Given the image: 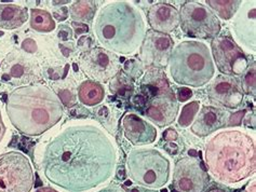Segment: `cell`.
<instances>
[{"label":"cell","instance_id":"obj_1","mask_svg":"<svg viewBox=\"0 0 256 192\" xmlns=\"http://www.w3.org/2000/svg\"><path fill=\"white\" fill-rule=\"evenodd\" d=\"M117 147L98 125H66L46 142L39 168L44 180L65 192H89L108 183L116 172Z\"/></svg>","mask_w":256,"mask_h":192},{"label":"cell","instance_id":"obj_2","mask_svg":"<svg viewBox=\"0 0 256 192\" xmlns=\"http://www.w3.org/2000/svg\"><path fill=\"white\" fill-rule=\"evenodd\" d=\"M6 112L11 124L28 136H40L60 121L64 109L60 97L44 84H26L6 97Z\"/></svg>","mask_w":256,"mask_h":192},{"label":"cell","instance_id":"obj_3","mask_svg":"<svg viewBox=\"0 0 256 192\" xmlns=\"http://www.w3.org/2000/svg\"><path fill=\"white\" fill-rule=\"evenodd\" d=\"M204 160L216 181L228 185L244 182L256 171L255 140L238 130L220 132L208 141Z\"/></svg>","mask_w":256,"mask_h":192},{"label":"cell","instance_id":"obj_4","mask_svg":"<svg viewBox=\"0 0 256 192\" xmlns=\"http://www.w3.org/2000/svg\"><path fill=\"white\" fill-rule=\"evenodd\" d=\"M93 30L104 49L117 54H132L146 34L142 13L128 1H112L100 8Z\"/></svg>","mask_w":256,"mask_h":192},{"label":"cell","instance_id":"obj_5","mask_svg":"<svg viewBox=\"0 0 256 192\" xmlns=\"http://www.w3.org/2000/svg\"><path fill=\"white\" fill-rule=\"evenodd\" d=\"M169 71L175 83L192 88L204 87L215 74L210 49L200 41L180 42L170 55Z\"/></svg>","mask_w":256,"mask_h":192},{"label":"cell","instance_id":"obj_6","mask_svg":"<svg viewBox=\"0 0 256 192\" xmlns=\"http://www.w3.org/2000/svg\"><path fill=\"white\" fill-rule=\"evenodd\" d=\"M142 88L147 89L150 95L145 116L159 128L173 123L178 115L180 106L162 70L154 68L147 72L143 78Z\"/></svg>","mask_w":256,"mask_h":192},{"label":"cell","instance_id":"obj_7","mask_svg":"<svg viewBox=\"0 0 256 192\" xmlns=\"http://www.w3.org/2000/svg\"><path fill=\"white\" fill-rule=\"evenodd\" d=\"M126 172L131 180L150 189L164 188L170 180L169 159L154 148H136L126 159Z\"/></svg>","mask_w":256,"mask_h":192},{"label":"cell","instance_id":"obj_8","mask_svg":"<svg viewBox=\"0 0 256 192\" xmlns=\"http://www.w3.org/2000/svg\"><path fill=\"white\" fill-rule=\"evenodd\" d=\"M35 172L30 158L18 150L0 152V192H32Z\"/></svg>","mask_w":256,"mask_h":192},{"label":"cell","instance_id":"obj_9","mask_svg":"<svg viewBox=\"0 0 256 192\" xmlns=\"http://www.w3.org/2000/svg\"><path fill=\"white\" fill-rule=\"evenodd\" d=\"M180 25L192 38L214 39L220 31V22L210 8L198 1H186L180 9Z\"/></svg>","mask_w":256,"mask_h":192},{"label":"cell","instance_id":"obj_10","mask_svg":"<svg viewBox=\"0 0 256 192\" xmlns=\"http://www.w3.org/2000/svg\"><path fill=\"white\" fill-rule=\"evenodd\" d=\"M211 51L218 69L225 76L244 75L248 67L246 54L232 37L220 35L212 39Z\"/></svg>","mask_w":256,"mask_h":192},{"label":"cell","instance_id":"obj_11","mask_svg":"<svg viewBox=\"0 0 256 192\" xmlns=\"http://www.w3.org/2000/svg\"><path fill=\"white\" fill-rule=\"evenodd\" d=\"M210 184V176L200 159L182 158L175 163L172 189L175 192H204Z\"/></svg>","mask_w":256,"mask_h":192},{"label":"cell","instance_id":"obj_12","mask_svg":"<svg viewBox=\"0 0 256 192\" xmlns=\"http://www.w3.org/2000/svg\"><path fill=\"white\" fill-rule=\"evenodd\" d=\"M79 66L90 80L108 82L120 70L119 57L104 48H92L79 57Z\"/></svg>","mask_w":256,"mask_h":192},{"label":"cell","instance_id":"obj_13","mask_svg":"<svg viewBox=\"0 0 256 192\" xmlns=\"http://www.w3.org/2000/svg\"><path fill=\"white\" fill-rule=\"evenodd\" d=\"M173 47L174 40L170 35L150 29L146 31L140 47V58L150 67H166L169 64Z\"/></svg>","mask_w":256,"mask_h":192},{"label":"cell","instance_id":"obj_14","mask_svg":"<svg viewBox=\"0 0 256 192\" xmlns=\"http://www.w3.org/2000/svg\"><path fill=\"white\" fill-rule=\"evenodd\" d=\"M208 97L211 104L220 106V108H238L244 98L240 79L234 76H218L208 85Z\"/></svg>","mask_w":256,"mask_h":192},{"label":"cell","instance_id":"obj_15","mask_svg":"<svg viewBox=\"0 0 256 192\" xmlns=\"http://www.w3.org/2000/svg\"><path fill=\"white\" fill-rule=\"evenodd\" d=\"M230 114L223 108L204 106L192 123V133L198 137H206L214 132L227 127Z\"/></svg>","mask_w":256,"mask_h":192},{"label":"cell","instance_id":"obj_16","mask_svg":"<svg viewBox=\"0 0 256 192\" xmlns=\"http://www.w3.org/2000/svg\"><path fill=\"white\" fill-rule=\"evenodd\" d=\"M255 1L242 2L234 15V31L238 41L248 50H256Z\"/></svg>","mask_w":256,"mask_h":192},{"label":"cell","instance_id":"obj_17","mask_svg":"<svg viewBox=\"0 0 256 192\" xmlns=\"http://www.w3.org/2000/svg\"><path fill=\"white\" fill-rule=\"evenodd\" d=\"M124 136L133 146H146L156 142L157 130L140 116L129 112L121 120Z\"/></svg>","mask_w":256,"mask_h":192},{"label":"cell","instance_id":"obj_18","mask_svg":"<svg viewBox=\"0 0 256 192\" xmlns=\"http://www.w3.org/2000/svg\"><path fill=\"white\" fill-rule=\"evenodd\" d=\"M147 21L152 30L169 35L180 26V12L172 4L157 2L148 9Z\"/></svg>","mask_w":256,"mask_h":192},{"label":"cell","instance_id":"obj_19","mask_svg":"<svg viewBox=\"0 0 256 192\" xmlns=\"http://www.w3.org/2000/svg\"><path fill=\"white\" fill-rule=\"evenodd\" d=\"M4 76L13 80H18L20 83L30 82L38 77L39 68L35 62L22 55L18 51L6 55L2 64Z\"/></svg>","mask_w":256,"mask_h":192},{"label":"cell","instance_id":"obj_20","mask_svg":"<svg viewBox=\"0 0 256 192\" xmlns=\"http://www.w3.org/2000/svg\"><path fill=\"white\" fill-rule=\"evenodd\" d=\"M30 13L25 6L14 3H0V28L18 29L28 21Z\"/></svg>","mask_w":256,"mask_h":192},{"label":"cell","instance_id":"obj_21","mask_svg":"<svg viewBox=\"0 0 256 192\" xmlns=\"http://www.w3.org/2000/svg\"><path fill=\"white\" fill-rule=\"evenodd\" d=\"M105 98V90L102 84L93 80H84L78 88V99L88 107L102 103Z\"/></svg>","mask_w":256,"mask_h":192},{"label":"cell","instance_id":"obj_22","mask_svg":"<svg viewBox=\"0 0 256 192\" xmlns=\"http://www.w3.org/2000/svg\"><path fill=\"white\" fill-rule=\"evenodd\" d=\"M30 24L32 29L44 34L56 29V21L52 14L42 9H32L30 11Z\"/></svg>","mask_w":256,"mask_h":192},{"label":"cell","instance_id":"obj_23","mask_svg":"<svg viewBox=\"0 0 256 192\" xmlns=\"http://www.w3.org/2000/svg\"><path fill=\"white\" fill-rule=\"evenodd\" d=\"M206 2L215 15L225 21L232 18L242 4L240 0H206Z\"/></svg>","mask_w":256,"mask_h":192},{"label":"cell","instance_id":"obj_24","mask_svg":"<svg viewBox=\"0 0 256 192\" xmlns=\"http://www.w3.org/2000/svg\"><path fill=\"white\" fill-rule=\"evenodd\" d=\"M68 12L74 22H89L96 16V1H75L70 4Z\"/></svg>","mask_w":256,"mask_h":192},{"label":"cell","instance_id":"obj_25","mask_svg":"<svg viewBox=\"0 0 256 192\" xmlns=\"http://www.w3.org/2000/svg\"><path fill=\"white\" fill-rule=\"evenodd\" d=\"M200 109V102L194 101L186 104L183 109H182L180 115L178 117V123L180 128H188L196 118L198 111Z\"/></svg>","mask_w":256,"mask_h":192},{"label":"cell","instance_id":"obj_26","mask_svg":"<svg viewBox=\"0 0 256 192\" xmlns=\"http://www.w3.org/2000/svg\"><path fill=\"white\" fill-rule=\"evenodd\" d=\"M241 88L244 94L251 95L252 97H255L256 93V64L253 63L251 66H248V69L244 71V74L242 75Z\"/></svg>","mask_w":256,"mask_h":192},{"label":"cell","instance_id":"obj_27","mask_svg":"<svg viewBox=\"0 0 256 192\" xmlns=\"http://www.w3.org/2000/svg\"><path fill=\"white\" fill-rule=\"evenodd\" d=\"M246 110H240L236 114H230V117L228 119L227 127H239L242 122V118L244 117Z\"/></svg>","mask_w":256,"mask_h":192},{"label":"cell","instance_id":"obj_28","mask_svg":"<svg viewBox=\"0 0 256 192\" xmlns=\"http://www.w3.org/2000/svg\"><path fill=\"white\" fill-rule=\"evenodd\" d=\"M68 15H70V12L67 8H60V9L53 12V18L56 19V21H58V22L65 21V19L68 17Z\"/></svg>","mask_w":256,"mask_h":192},{"label":"cell","instance_id":"obj_29","mask_svg":"<svg viewBox=\"0 0 256 192\" xmlns=\"http://www.w3.org/2000/svg\"><path fill=\"white\" fill-rule=\"evenodd\" d=\"M192 96V91L188 88H182L180 89L178 93V101L180 102H186Z\"/></svg>","mask_w":256,"mask_h":192},{"label":"cell","instance_id":"obj_30","mask_svg":"<svg viewBox=\"0 0 256 192\" xmlns=\"http://www.w3.org/2000/svg\"><path fill=\"white\" fill-rule=\"evenodd\" d=\"M6 135V127L4 120V116H2V104H0V145H2L4 141Z\"/></svg>","mask_w":256,"mask_h":192},{"label":"cell","instance_id":"obj_31","mask_svg":"<svg viewBox=\"0 0 256 192\" xmlns=\"http://www.w3.org/2000/svg\"><path fill=\"white\" fill-rule=\"evenodd\" d=\"M60 31L58 34V37L60 39V40H68V39L72 38V29L67 27V26H62L60 27Z\"/></svg>","mask_w":256,"mask_h":192},{"label":"cell","instance_id":"obj_32","mask_svg":"<svg viewBox=\"0 0 256 192\" xmlns=\"http://www.w3.org/2000/svg\"><path fill=\"white\" fill-rule=\"evenodd\" d=\"M22 48L28 52V53H34L36 51V42L32 40V39H26L22 43Z\"/></svg>","mask_w":256,"mask_h":192},{"label":"cell","instance_id":"obj_33","mask_svg":"<svg viewBox=\"0 0 256 192\" xmlns=\"http://www.w3.org/2000/svg\"><path fill=\"white\" fill-rule=\"evenodd\" d=\"M72 26L74 28H75V36L78 37L82 32H88L89 30V27H88V25H86L84 23H77V22H72Z\"/></svg>","mask_w":256,"mask_h":192},{"label":"cell","instance_id":"obj_34","mask_svg":"<svg viewBox=\"0 0 256 192\" xmlns=\"http://www.w3.org/2000/svg\"><path fill=\"white\" fill-rule=\"evenodd\" d=\"M178 132L175 131L174 129L166 130V131L164 132V140H166V142H169V143L175 142V141L178 140Z\"/></svg>","mask_w":256,"mask_h":192},{"label":"cell","instance_id":"obj_35","mask_svg":"<svg viewBox=\"0 0 256 192\" xmlns=\"http://www.w3.org/2000/svg\"><path fill=\"white\" fill-rule=\"evenodd\" d=\"M96 192H126V190L122 187L117 186V185H110V186L100 188Z\"/></svg>","mask_w":256,"mask_h":192},{"label":"cell","instance_id":"obj_36","mask_svg":"<svg viewBox=\"0 0 256 192\" xmlns=\"http://www.w3.org/2000/svg\"><path fill=\"white\" fill-rule=\"evenodd\" d=\"M126 192H159L157 189H150V188H147L144 186H133L131 188L128 189Z\"/></svg>","mask_w":256,"mask_h":192},{"label":"cell","instance_id":"obj_37","mask_svg":"<svg viewBox=\"0 0 256 192\" xmlns=\"http://www.w3.org/2000/svg\"><path fill=\"white\" fill-rule=\"evenodd\" d=\"M244 192H256V182H255V180L252 183L248 185Z\"/></svg>","mask_w":256,"mask_h":192},{"label":"cell","instance_id":"obj_38","mask_svg":"<svg viewBox=\"0 0 256 192\" xmlns=\"http://www.w3.org/2000/svg\"><path fill=\"white\" fill-rule=\"evenodd\" d=\"M35 192H60L52 187H40L35 190Z\"/></svg>","mask_w":256,"mask_h":192},{"label":"cell","instance_id":"obj_39","mask_svg":"<svg viewBox=\"0 0 256 192\" xmlns=\"http://www.w3.org/2000/svg\"><path fill=\"white\" fill-rule=\"evenodd\" d=\"M68 2H70V0H64V1H52V4L53 5H60V4H66Z\"/></svg>","mask_w":256,"mask_h":192},{"label":"cell","instance_id":"obj_40","mask_svg":"<svg viewBox=\"0 0 256 192\" xmlns=\"http://www.w3.org/2000/svg\"><path fill=\"white\" fill-rule=\"evenodd\" d=\"M204 192H226V191H224L223 189H220V188H211V189H208V190L204 191Z\"/></svg>","mask_w":256,"mask_h":192}]
</instances>
